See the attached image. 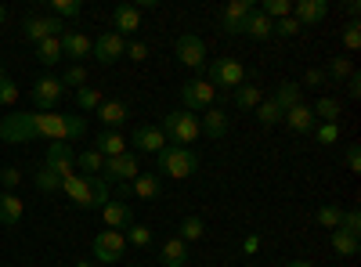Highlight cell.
<instances>
[{
    "label": "cell",
    "instance_id": "44dd1931",
    "mask_svg": "<svg viewBox=\"0 0 361 267\" xmlns=\"http://www.w3.org/2000/svg\"><path fill=\"white\" fill-rule=\"evenodd\" d=\"M228 116L221 112V108H206L202 116H199V130L206 134V137H214V141H221L224 134H228Z\"/></svg>",
    "mask_w": 361,
    "mask_h": 267
},
{
    "label": "cell",
    "instance_id": "cb8c5ba5",
    "mask_svg": "<svg viewBox=\"0 0 361 267\" xmlns=\"http://www.w3.org/2000/svg\"><path fill=\"white\" fill-rule=\"evenodd\" d=\"M127 116H130V112H127V105H123V101H116V98H112V101H102V105H98V120L105 123V130H116V127H123V123H127Z\"/></svg>",
    "mask_w": 361,
    "mask_h": 267
},
{
    "label": "cell",
    "instance_id": "4fadbf2b",
    "mask_svg": "<svg viewBox=\"0 0 361 267\" xmlns=\"http://www.w3.org/2000/svg\"><path fill=\"white\" fill-rule=\"evenodd\" d=\"M250 15H253V0H231V4H224V11H221V33H228V37L243 33V25H246Z\"/></svg>",
    "mask_w": 361,
    "mask_h": 267
},
{
    "label": "cell",
    "instance_id": "f546056e",
    "mask_svg": "<svg viewBox=\"0 0 361 267\" xmlns=\"http://www.w3.org/2000/svg\"><path fill=\"white\" fill-rule=\"evenodd\" d=\"M329 242H333V249L340 253V256H357L361 253V235H350V231H333V239H329Z\"/></svg>",
    "mask_w": 361,
    "mask_h": 267
},
{
    "label": "cell",
    "instance_id": "6125c7cd",
    "mask_svg": "<svg viewBox=\"0 0 361 267\" xmlns=\"http://www.w3.org/2000/svg\"><path fill=\"white\" fill-rule=\"evenodd\" d=\"M4 22H8V8H4V4H0V25H4Z\"/></svg>",
    "mask_w": 361,
    "mask_h": 267
},
{
    "label": "cell",
    "instance_id": "4dcf8cb0",
    "mask_svg": "<svg viewBox=\"0 0 361 267\" xmlns=\"http://www.w3.org/2000/svg\"><path fill=\"white\" fill-rule=\"evenodd\" d=\"M243 33H250L253 40H271V18H267L260 8H253V15H250L246 25H243Z\"/></svg>",
    "mask_w": 361,
    "mask_h": 267
},
{
    "label": "cell",
    "instance_id": "db71d44e",
    "mask_svg": "<svg viewBox=\"0 0 361 267\" xmlns=\"http://www.w3.org/2000/svg\"><path fill=\"white\" fill-rule=\"evenodd\" d=\"M127 58H130V62H145V58H148V44L145 40H130L127 44Z\"/></svg>",
    "mask_w": 361,
    "mask_h": 267
},
{
    "label": "cell",
    "instance_id": "91938a15",
    "mask_svg": "<svg viewBox=\"0 0 361 267\" xmlns=\"http://www.w3.org/2000/svg\"><path fill=\"white\" fill-rule=\"evenodd\" d=\"M73 267H98V263H94V260H76Z\"/></svg>",
    "mask_w": 361,
    "mask_h": 267
},
{
    "label": "cell",
    "instance_id": "ba28073f",
    "mask_svg": "<svg viewBox=\"0 0 361 267\" xmlns=\"http://www.w3.org/2000/svg\"><path fill=\"white\" fill-rule=\"evenodd\" d=\"M173 54H177V62L180 66H188V69H202L206 66V40L195 37V33H180L177 44H173Z\"/></svg>",
    "mask_w": 361,
    "mask_h": 267
},
{
    "label": "cell",
    "instance_id": "603a6c76",
    "mask_svg": "<svg viewBox=\"0 0 361 267\" xmlns=\"http://www.w3.org/2000/svg\"><path fill=\"white\" fill-rule=\"evenodd\" d=\"M282 120L289 123V130H296V134H311L314 127H318V120H314V112H311V105H296V108H289Z\"/></svg>",
    "mask_w": 361,
    "mask_h": 267
},
{
    "label": "cell",
    "instance_id": "1f68e13d",
    "mask_svg": "<svg viewBox=\"0 0 361 267\" xmlns=\"http://www.w3.org/2000/svg\"><path fill=\"white\" fill-rule=\"evenodd\" d=\"M311 112H314L318 123H340V101L336 98H318L311 105Z\"/></svg>",
    "mask_w": 361,
    "mask_h": 267
},
{
    "label": "cell",
    "instance_id": "e575fe53",
    "mask_svg": "<svg viewBox=\"0 0 361 267\" xmlns=\"http://www.w3.org/2000/svg\"><path fill=\"white\" fill-rule=\"evenodd\" d=\"M76 166L83 170V177H98L102 166H105V159L94 152V148H87V152H76Z\"/></svg>",
    "mask_w": 361,
    "mask_h": 267
},
{
    "label": "cell",
    "instance_id": "94428289",
    "mask_svg": "<svg viewBox=\"0 0 361 267\" xmlns=\"http://www.w3.org/2000/svg\"><path fill=\"white\" fill-rule=\"evenodd\" d=\"M286 267H311V263H307V260H289Z\"/></svg>",
    "mask_w": 361,
    "mask_h": 267
},
{
    "label": "cell",
    "instance_id": "ac0fdd59",
    "mask_svg": "<svg viewBox=\"0 0 361 267\" xmlns=\"http://www.w3.org/2000/svg\"><path fill=\"white\" fill-rule=\"evenodd\" d=\"M62 192L80 206V210H90V177H83V173H69V177H62Z\"/></svg>",
    "mask_w": 361,
    "mask_h": 267
},
{
    "label": "cell",
    "instance_id": "9c48e42d",
    "mask_svg": "<svg viewBox=\"0 0 361 267\" xmlns=\"http://www.w3.org/2000/svg\"><path fill=\"white\" fill-rule=\"evenodd\" d=\"M141 170H137V156L134 152H123V156H116V159H105V166H102V181L105 185H127V181H134Z\"/></svg>",
    "mask_w": 361,
    "mask_h": 267
},
{
    "label": "cell",
    "instance_id": "d6986e66",
    "mask_svg": "<svg viewBox=\"0 0 361 267\" xmlns=\"http://www.w3.org/2000/svg\"><path fill=\"white\" fill-rule=\"evenodd\" d=\"M163 192V181H159V173H137L134 181H130V195L137 202H156Z\"/></svg>",
    "mask_w": 361,
    "mask_h": 267
},
{
    "label": "cell",
    "instance_id": "8992f818",
    "mask_svg": "<svg viewBox=\"0 0 361 267\" xmlns=\"http://www.w3.org/2000/svg\"><path fill=\"white\" fill-rule=\"evenodd\" d=\"M206 80L214 83V91H217V87H231V91H235V87L246 83V69H243V62H235V58H214Z\"/></svg>",
    "mask_w": 361,
    "mask_h": 267
},
{
    "label": "cell",
    "instance_id": "680465c9",
    "mask_svg": "<svg viewBox=\"0 0 361 267\" xmlns=\"http://www.w3.org/2000/svg\"><path fill=\"white\" fill-rule=\"evenodd\" d=\"M357 11H361V4H357V0H350V4H347V15H350V22L357 18Z\"/></svg>",
    "mask_w": 361,
    "mask_h": 267
},
{
    "label": "cell",
    "instance_id": "ee69618b",
    "mask_svg": "<svg viewBox=\"0 0 361 267\" xmlns=\"http://www.w3.org/2000/svg\"><path fill=\"white\" fill-rule=\"evenodd\" d=\"M105 202H109V185L102 177H90V210H102Z\"/></svg>",
    "mask_w": 361,
    "mask_h": 267
},
{
    "label": "cell",
    "instance_id": "8d00e7d4",
    "mask_svg": "<svg viewBox=\"0 0 361 267\" xmlns=\"http://www.w3.org/2000/svg\"><path fill=\"white\" fill-rule=\"evenodd\" d=\"M177 231H180L177 239H180V242L188 246V242H199L202 235H206V224H202L199 217H185V221H180V228H177Z\"/></svg>",
    "mask_w": 361,
    "mask_h": 267
},
{
    "label": "cell",
    "instance_id": "11a10c76",
    "mask_svg": "<svg viewBox=\"0 0 361 267\" xmlns=\"http://www.w3.org/2000/svg\"><path fill=\"white\" fill-rule=\"evenodd\" d=\"M347 170H350V173H361V148H357V144L347 148Z\"/></svg>",
    "mask_w": 361,
    "mask_h": 267
},
{
    "label": "cell",
    "instance_id": "ffe728a7",
    "mask_svg": "<svg viewBox=\"0 0 361 267\" xmlns=\"http://www.w3.org/2000/svg\"><path fill=\"white\" fill-rule=\"evenodd\" d=\"M271 101H275L282 112H289V108H296V105H304V87H300L296 80H282V83L275 87V94H271Z\"/></svg>",
    "mask_w": 361,
    "mask_h": 267
},
{
    "label": "cell",
    "instance_id": "52a82bcc",
    "mask_svg": "<svg viewBox=\"0 0 361 267\" xmlns=\"http://www.w3.org/2000/svg\"><path fill=\"white\" fill-rule=\"evenodd\" d=\"M94 260L98 263H119L123 260V253H127V239H123V231H98L94 235Z\"/></svg>",
    "mask_w": 361,
    "mask_h": 267
},
{
    "label": "cell",
    "instance_id": "484cf974",
    "mask_svg": "<svg viewBox=\"0 0 361 267\" xmlns=\"http://www.w3.org/2000/svg\"><path fill=\"white\" fill-rule=\"evenodd\" d=\"M134 144H137V152H159V148L166 144V137H163V130L159 127H137L134 130Z\"/></svg>",
    "mask_w": 361,
    "mask_h": 267
},
{
    "label": "cell",
    "instance_id": "7a4b0ae2",
    "mask_svg": "<svg viewBox=\"0 0 361 267\" xmlns=\"http://www.w3.org/2000/svg\"><path fill=\"white\" fill-rule=\"evenodd\" d=\"M156 170L173 177V181H185V177H192L199 170V156L185 144H163L156 152Z\"/></svg>",
    "mask_w": 361,
    "mask_h": 267
},
{
    "label": "cell",
    "instance_id": "7bdbcfd3",
    "mask_svg": "<svg viewBox=\"0 0 361 267\" xmlns=\"http://www.w3.org/2000/svg\"><path fill=\"white\" fill-rule=\"evenodd\" d=\"M123 239H127L130 246H137V249H141V246H148V242H152V228H148V224H130Z\"/></svg>",
    "mask_w": 361,
    "mask_h": 267
},
{
    "label": "cell",
    "instance_id": "7402d4cb",
    "mask_svg": "<svg viewBox=\"0 0 361 267\" xmlns=\"http://www.w3.org/2000/svg\"><path fill=\"white\" fill-rule=\"evenodd\" d=\"M159 263H163V267H185V263H188V246L180 242L177 235H173V239H166V242L159 246Z\"/></svg>",
    "mask_w": 361,
    "mask_h": 267
},
{
    "label": "cell",
    "instance_id": "b9f144b4",
    "mask_svg": "<svg viewBox=\"0 0 361 267\" xmlns=\"http://www.w3.org/2000/svg\"><path fill=\"white\" fill-rule=\"evenodd\" d=\"M80 0H51V18H58V22H62V18H73V15H80Z\"/></svg>",
    "mask_w": 361,
    "mask_h": 267
},
{
    "label": "cell",
    "instance_id": "7c38bea8",
    "mask_svg": "<svg viewBox=\"0 0 361 267\" xmlns=\"http://www.w3.org/2000/svg\"><path fill=\"white\" fill-rule=\"evenodd\" d=\"M66 33V25L58 22V18H51V15H44V18H25L22 22V37L29 40V44H40V40H47V37H62Z\"/></svg>",
    "mask_w": 361,
    "mask_h": 267
},
{
    "label": "cell",
    "instance_id": "83f0119b",
    "mask_svg": "<svg viewBox=\"0 0 361 267\" xmlns=\"http://www.w3.org/2000/svg\"><path fill=\"white\" fill-rule=\"evenodd\" d=\"M37 62L47 66V69L62 62V37H47V40H40V44H37Z\"/></svg>",
    "mask_w": 361,
    "mask_h": 267
},
{
    "label": "cell",
    "instance_id": "c3c4849f",
    "mask_svg": "<svg viewBox=\"0 0 361 267\" xmlns=\"http://www.w3.org/2000/svg\"><path fill=\"white\" fill-rule=\"evenodd\" d=\"M62 87H76V91H80V87H87V69L83 66H69L66 76H62Z\"/></svg>",
    "mask_w": 361,
    "mask_h": 267
},
{
    "label": "cell",
    "instance_id": "bcb514c9",
    "mask_svg": "<svg viewBox=\"0 0 361 267\" xmlns=\"http://www.w3.org/2000/svg\"><path fill=\"white\" fill-rule=\"evenodd\" d=\"M314 137H318V144H336L340 141V123H318Z\"/></svg>",
    "mask_w": 361,
    "mask_h": 267
},
{
    "label": "cell",
    "instance_id": "836d02e7",
    "mask_svg": "<svg viewBox=\"0 0 361 267\" xmlns=\"http://www.w3.org/2000/svg\"><path fill=\"white\" fill-rule=\"evenodd\" d=\"M314 221H318L325 231H336V228H340V221H343V206H340V202H329V206H322V210L314 213Z\"/></svg>",
    "mask_w": 361,
    "mask_h": 267
},
{
    "label": "cell",
    "instance_id": "f6af8a7d",
    "mask_svg": "<svg viewBox=\"0 0 361 267\" xmlns=\"http://www.w3.org/2000/svg\"><path fill=\"white\" fill-rule=\"evenodd\" d=\"M83 134H87V120H83V116H66V144L80 141Z\"/></svg>",
    "mask_w": 361,
    "mask_h": 267
},
{
    "label": "cell",
    "instance_id": "4316f807",
    "mask_svg": "<svg viewBox=\"0 0 361 267\" xmlns=\"http://www.w3.org/2000/svg\"><path fill=\"white\" fill-rule=\"evenodd\" d=\"M22 210H25V206H22V199L15 195V192H4V195H0V224H18L22 221Z\"/></svg>",
    "mask_w": 361,
    "mask_h": 267
},
{
    "label": "cell",
    "instance_id": "681fc988",
    "mask_svg": "<svg viewBox=\"0 0 361 267\" xmlns=\"http://www.w3.org/2000/svg\"><path fill=\"white\" fill-rule=\"evenodd\" d=\"M15 101H18V87H15L4 73H0V105H8V108H11Z\"/></svg>",
    "mask_w": 361,
    "mask_h": 267
},
{
    "label": "cell",
    "instance_id": "f1b7e54d",
    "mask_svg": "<svg viewBox=\"0 0 361 267\" xmlns=\"http://www.w3.org/2000/svg\"><path fill=\"white\" fill-rule=\"evenodd\" d=\"M260 101H264V87H257V83H243V87H235V105L243 108V112H253Z\"/></svg>",
    "mask_w": 361,
    "mask_h": 267
},
{
    "label": "cell",
    "instance_id": "6da1fadb",
    "mask_svg": "<svg viewBox=\"0 0 361 267\" xmlns=\"http://www.w3.org/2000/svg\"><path fill=\"white\" fill-rule=\"evenodd\" d=\"M0 141H66V116L62 112H11L0 120Z\"/></svg>",
    "mask_w": 361,
    "mask_h": 267
},
{
    "label": "cell",
    "instance_id": "816d5d0a",
    "mask_svg": "<svg viewBox=\"0 0 361 267\" xmlns=\"http://www.w3.org/2000/svg\"><path fill=\"white\" fill-rule=\"evenodd\" d=\"M18 181H22V170H15V166L0 170V185H4V192H15V188H18Z\"/></svg>",
    "mask_w": 361,
    "mask_h": 267
},
{
    "label": "cell",
    "instance_id": "f5cc1de1",
    "mask_svg": "<svg viewBox=\"0 0 361 267\" xmlns=\"http://www.w3.org/2000/svg\"><path fill=\"white\" fill-rule=\"evenodd\" d=\"M325 83H329L325 69H314V66H311V69L304 73V83H300V87H325Z\"/></svg>",
    "mask_w": 361,
    "mask_h": 267
},
{
    "label": "cell",
    "instance_id": "60d3db41",
    "mask_svg": "<svg viewBox=\"0 0 361 267\" xmlns=\"http://www.w3.org/2000/svg\"><path fill=\"white\" fill-rule=\"evenodd\" d=\"M33 181H37V188H40V192H62V177L51 173L47 166H40V170L33 173Z\"/></svg>",
    "mask_w": 361,
    "mask_h": 267
},
{
    "label": "cell",
    "instance_id": "ab89813d",
    "mask_svg": "<svg viewBox=\"0 0 361 267\" xmlns=\"http://www.w3.org/2000/svg\"><path fill=\"white\" fill-rule=\"evenodd\" d=\"M300 33V22L289 15V18H279V22H271V37H279V40H293Z\"/></svg>",
    "mask_w": 361,
    "mask_h": 267
},
{
    "label": "cell",
    "instance_id": "7dc6e473",
    "mask_svg": "<svg viewBox=\"0 0 361 267\" xmlns=\"http://www.w3.org/2000/svg\"><path fill=\"white\" fill-rule=\"evenodd\" d=\"M343 47H347V51H357V47H361V22H357V18L343 25Z\"/></svg>",
    "mask_w": 361,
    "mask_h": 267
},
{
    "label": "cell",
    "instance_id": "d6a6232c",
    "mask_svg": "<svg viewBox=\"0 0 361 267\" xmlns=\"http://www.w3.org/2000/svg\"><path fill=\"white\" fill-rule=\"evenodd\" d=\"M325 76L333 80V83H347L354 76V66H350V58H329V66H325Z\"/></svg>",
    "mask_w": 361,
    "mask_h": 267
},
{
    "label": "cell",
    "instance_id": "f907efd6",
    "mask_svg": "<svg viewBox=\"0 0 361 267\" xmlns=\"http://www.w3.org/2000/svg\"><path fill=\"white\" fill-rule=\"evenodd\" d=\"M340 231H350V235H361V210H343V221H340Z\"/></svg>",
    "mask_w": 361,
    "mask_h": 267
},
{
    "label": "cell",
    "instance_id": "5bb4252c",
    "mask_svg": "<svg viewBox=\"0 0 361 267\" xmlns=\"http://www.w3.org/2000/svg\"><path fill=\"white\" fill-rule=\"evenodd\" d=\"M90 51H94V40L87 33H80V29H66L62 33V58H73L80 66V58H90Z\"/></svg>",
    "mask_w": 361,
    "mask_h": 267
},
{
    "label": "cell",
    "instance_id": "f35d334b",
    "mask_svg": "<svg viewBox=\"0 0 361 267\" xmlns=\"http://www.w3.org/2000/svg\"><path fill=\"white\" fill-rule=\"evenodd\" d=\"M260 11L271 18V22H279V18H289L293 15V0H264Z\"/></svg>",
    "mask_w": 361,
    "mask_h": 267
},
{
    "label": "cell",
    "instance_id": "d590c367",
    "mask_svg": "<svg viewBox=\"0 0 361 267\" xmlns=\"http://www.w3.org/2000/svg\"><path fill=\"white\" fill-rule=\"evenodd\" d=\"M253 116H257V120H260L264 127H275V123H282V116H286V112H282L275 101H271V98H264V101L253 108Z\"/></svg>",
    "mask_w": 361,
    "mask_h": 267
},
{
    "label": "cell",
    "instance_id": "6f0895ef",
    "mask_svg": "<svg viewBox=\"0 0 361 267\" xmlns=\"http://www.w3.org/2000/svg\"><path fill=\"white\" fill-rule=\"evenodd\" d=\"M347 94H350V98H361V76H357V73L347 80Z\"/></svg>",
    "mask_w": 361,
    "mask_h": 267
},
{
    "label": "cell",
    "instance_id": "30bf717a",
    "mask_svg": "<svg viewBox=\"0 0 361 267\" xmlns=\"http://www.w3.org/2000/svg\"><path fill=\"white\" fill-rule=\"evenodd\" d=\"M44 166H47L51 173H58V177L76 173V148L66 144V141H51V144H47V159H44Z\"/></svg>",
    "mask_w": 361,
    "mask_h": 267
},
{
    "label": "cell",
    "instance_id": "277c9868",
    "mask_svg": "<svg viewBox=\"0 0 361 267\" xmlns=\"http://www.w3.org/2000/svg\"><path fill=\"white\" fill-rule=\"evenodd\" d=\"M214 98H217L214 83L202 80V76L180 83V105H185L188 112H195V116H199V112H206V108H214Z\"/></svg>",
    "mask_w": 361,
    "mask_h": 267
},
{
    "label": "cell",
    "instance_id": "8fae6325",
    "mask_svg": "<svg viewBox=\"0 0 361 267\" xmlns=\"http://www.w3.org/2000/svg\"><path fill=\"white\" fill-rule=\"evenodd\" d=\"M90 54H94L102 66H116L119 58L127 54V40L119 37V33H112V29H105V33L94 40V51H90Z\"/></svg>",
    "mask_w": 361,
    "mask_h": 267
},
{
    "label": "cell",
    "instance_id": "74e56055",
    "mask_svg": "<svg viewBox=\"0 0 361 267\" xmlns=\"http://www.w3.org/2000/svg\"><path fill=\"white\" fill-rule=\"evenodd\" d=\"M102 101H105V98H102V91H94V87H80V91H76V105H80V112H98Z\"/></svg>",
    "mask_w": 361,
    "mask_h": 267
},
{
    "label": "cell",
    "instance_id": "e0dca14e",
    "mask_svg": "<svg viewBox=\"0 0 361 267\" xmlns=\"http://www.w3.org/2000/svg\"><path fill=\"white\" fill-rule=\"evenodd\" d=\"M325 15H329V0H296V4H293V18L300 22V29H304V25H318Z\"/></svg>",
    "mask_w": 361,
    "mask_h": 267
},
{
    "label": "cell",
    "instance_id": "3957f363",
    "mask_svg": "<svg viewBox=\"0 0 361 267\" xmlns=\"http://www.w3.org/2000/svg\"><path fill=\"white\" fill-rule=\"evenodd\" d=\"M163 137H170V144H192L202 130H199V116L195 112H188V108H173V112H166L163 116Z\"/></svg>",
    "mask_w": 361,
    "mask_h": 267
},
{
    "label": "cell",
    "instance_id": "9f6ffc18",
    "mask_svg": "<svg viewBox=\"0 0 361 267\" xmlns=\"http://www.w3.org/2000/svg\"><path fill=\"white\" fill-rule=\"evenodd\" d=\"M243 253H246V256H253V253H260V235H250V239L243 242Z\"/></svg>",
    "mask_w": 361,
    "mask_h": 267
},
{
    "label": "cell",
    "instance_id": "9a60e30c",
    "mask_svg": "<svg viewBox=\"0 0 361 267\" xmlns=\"http://www.w3.org/2000/svg\"><path fill=\"white\" fill-rule=\"evenodd\" d=\"M141 29V11L134 8V4H116L112 8V33H119V37H130V33H137Z\"/></svg>",
    "mask_w": 361,
    "mask_h": 267
},
{
    "label": "cell",
    "instance_id": "2e32d148",
    "mask_svg": "<svg viewBox=\"0 0 361 267\" xmlns=\"http://www.w3.org/2000/svg\"><path fill=\"white\" fill-rule=\"evenodd\" d=\"M102 221H105L109 231H127V228L134 224L130 202H116V199H109V202L102 206Z\"/></svg>",
    "mask_w": 361,
    "mask_h": 267
},
{
    "label": "cell",
    "instance_id": "5b68a950",
    "mask_svg": "<svg viewBox=\"0 0 361 267\" xmlns=\"http://www.w3.org/2000/svg\"><path fill=\"white\" fill-rule=\"evenodd\" d=\"M66 87L58 76H40L33 87H29V101H33V112H51L58 101H62Z\"/></svg>",
    "mask_w": 361,
    "mask_h": 267
},
{
    "label": "cell",
    "instance_id": "d4e9b609",
    "mask_svg": "<svg viewBox=\"0 0 361 267\" xmlns=\"http://www.w3.org/2000/svg\"><path fill=\"white\" fill-rule=\"evenodd\" d=\"M94 152H98L102 159H116V156L127 152V141H123V134H119V130H105V134L94 141Z\"/></svg>",
    "mask_w": 361,
    "mask_h": 267
}]
</instances>
